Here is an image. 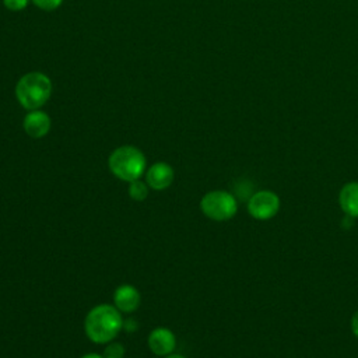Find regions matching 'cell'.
<instances>
[{
  "instance_id": "1",
  "label": "cell",
  "mask_w": 358,
  "mask_h": 358,
  "mask_svg": "<svg viewBox=\"0 0 358 358\" xmlns=\"http://www.w3.org/2000/svg\"><path fill=\"white\" fill-rule=\"evenodd\" d=\"M123 327V317L115 305L101 303L94 306L85 320L84 330L87 337L96 344L112 341Z\"/></svg>"
},
{
  "instance_id": "2",
  "label": "cell",
  "mask_w": 358,
  "mask_h": 358,
  "mask_svg": "<svg viewBox=\"0 0 358 358\" xmlns=\"http://www.w3.org/2000/svg\"><path fill=\"white\" fill-rule=\"evenodd\" d=\"M52 94L50 78L41 71L24 74L15 85V96L20 105L27 110L41 109Z\"/></svg>"
},
{
  "instance_id": "3",
  "label": "cell",
  "mask_w": 358,
  "mask_h": 358,
  "mask_svg": "<svg viewBox=\"0 0 358 358\" xmlns=\"http://www.w3.org/2000/svg\"><path fill=\"white\" fill-rule=\"evenodd\" d=\"M145 157L134 145H122L112 151L108 164L110 172L124 182L140 179L145 171Z\"/></svg>"
},
{
  "instance_id": "4",
  "label": "cell",
  "mask_w": 358,
  "mask_h": 358,
  "mask_svg": "<svg viewBox=\"0 0 358 358\" xmlns=\"http://www.w3.org/2000/svg\"><path fill=\"white\" fill-rule=\"evenodd\" d=\"M203 214L214 221H227L238 211L236 199L225 190H213L203 196L200 200Z\"/></svg>"
},
{
  "instance_id": "5",
  "label": "cell",
  "mask_w": 358,
  "mask_h": 358,
  "mask_svg": "<svg viewBox=\"0 0 358 358\" xmlns=\"http://www.w3.org/2000/svg\"><path fill=\"white\" fill-rule=\"evenodd\" d=\"M248 210L256 220H270L280 210V199L270 190H260L249 199Z\"/></svg>"
},
{
  "instance_id": "6",
  "label": "cell",
  "mask_w": 358,
  "mask_h": 358,
  "mask_svg": "<svg viewBox=\"0 0 358 358\" xmlns=\"http://www.w3.org/2000/svg\"><path fill=\"white\" fill-rule=\"evenodd\" d=\"M50 126H52L50 116L41 109L29 110L22 120L24 131L32 138L45 137L49 133Z\"/></svg>"
},
{
  "instance_id": "7",
  "label": "cell",
  "mask_w": 358,
  "mask_h": 358,
  "mask_svg": "<svg viewBox=\"0 0 358 358\" xmlns=\"http://www.w3.org/2000/svg\"><path fill=\"white\" fill-rule=\"evenodd\" d=\"M150 350L159 357H166L176 347V337L168 327H157L148 334Z\"/></svg>"
},
{
  "instance_id": "8",
  "label": "cell",
  "mask_w": 358,
  "mask_h": 358,
  "mask_svg": "<svg viewBox=\"0 0 358 358\" xmlns=\"http://www.w3.org/2000/svg\"><path fill=\"white\" fill-rule=\"evenodd\" d=\"M173 168L166 162H155L145 172V182L154 190H164L173 182Z\"/></svg>"
},
{
  "instance_id": "9",
  "label": "cell",
  "mask_w": 358,
  "mask_h": 358,
  "mask_svg": "<svg viewBox=\"0 0 358 358\" xmlns=\"http://www.w3.org/2000/svg\"><path fill=\"white\" fill-rule=\"evenodd\" d=\"M140 301H141L140 292L134 285L123 284L115 289L113 302L120 312H126V313L134 312L138 308Z\"/></svg>"
},
{
  "instance_id": "10",
  "label": "cell",
  "mask_w": 358,
  "mask_h": 358,
  "mask_svg": "<svg viewBox=\"0 0 358 358\" xmlns=\"http://www.w3.org/2000/svg\"><path fill=\"white\" fill-rule=\"evenodd\" d=\"M338 200L343 211L348 217H358V182H350L344 185L340 192Z\"/></svg>"
},
{
  "instance_id": "11",
  "label": "cell",
  "mask_w": 358,
  "mask_h": 358,
  "mask_svg": "<svg viewBox=\"0 0 358 358\" xmlns=\"http://www.w3.org/2000/svg\"><path fill=\"white\" fill-rule=\"evenodd\" d=\"M150 186L147 182H143L141 179H136L129 182V196L136 201H143L148 196Z\"/></svg>"
},
{
  "instance_id": "12",
  "label": "cell",
  "mask_w": 358,
  "mask_h": 358,
  "mask_svg": "<svg viewBox=\"0 0 358 358\" xmlns=\"http://www.w3.org/2000/svg\"><path fill=\"white\" fill-rule=\"evenodd\" d=\"M124 347L117 341H109L103 350V358H123L124 357Z\"/></svg>"
},
{
  "instance_id": "13",
  "label": "cell",
  "mask_w": 358,
  "mask_h": 358,
  "mask_svg": "<svg viewBox=\"0 0 358 358\" xmlns=\"http://www.w3.org/2000/svg\"><path fill=\"white\" fill-rule=\"evenodd\" d=\"M38 8L43 11H53L59 8L63 3V0H31Z\"/></svg>"
},
{
  "instance_id": "14",
  "label": "cell",
  "mask_w": 358,
  "mask_h": 358,
  "mask_svg": "<svg viewBox=\"0 0 358 358\" xmlns=\"http://www.w3.org/2000/svg\"><path fill=\"white\" fill-rule=\"evenodd\" d=\"M29 0H3V4L10 11H21L28 6Z\"/></svg>"
},
{
  "instance_id": "15",
  "label": "cell",
  "mask_w": 358,
  "mask_h": 358,
  "mask_svg": "<svg viewBox=\"0 0 358 358\" xmlns=\"http://www.w3.org/2000/svg\"><path fill=\"white\" fill-rule=\"evenodd\" d=\"M351 329H352V333L355 334V337H358V310L352 315V319H351Z\"/></svg>"
},
{
  "instance_id": "16",
  "label": "cell",
  "mask_w": 358,
  "mask_h": 358,
  "mask_svg": "<svg viewBox=\"0 0 358 358\" xmlns=\"http://www.w3.org/2000/svg\"><path fill=\"white\" fill-rule=\"evenodd\" d=\"M136 326H137V324H136V322H133V320H129L127 323L123 322V327H126V329L130 330V331H134V330H136Z\"/></svg>"
},
{
  "instance_id": "17",
  "label": "cell",
  "mask_w": 358,
  "mask_h": 358,
  "mask_svg": "<svg viewBox=\"0 0 358 358\" xmlns=\"http://www.w3.org/2000/svg\"><path fill=\"white\" fill-rule=\"evenodd\" d=\"M81 358H103V355H99V354L91 352V354H85V355H83Z\"/></svg>"
},
{
  "instance_id": "18",
  "label": "cell",
  "mask_w": 358,
  "mask_h": 358,
  "mask_svg": "<svg viewBox=\"0 0 358 358\" xmlns=\"http://www.w3.org/2000/svg\"><path fill=\"white\" fill-rule=\"evenodd\" d=\"M165 358H186V357H183V355H179V354H169V355H166Z\"/></svg>"
}]
</instances>
